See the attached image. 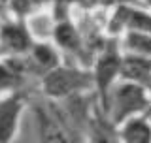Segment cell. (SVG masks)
<instances>
[{
	"mask_svg": "<svg viewBox=\"0 0 151 143\" xmlns=\"http://www.w3.org/2000/svg\"><path fill=\"white\" fill-rule=\"evenodd\" d=\"M121 40L115 36H110L104 40L100 51L96 53L93 64V79H94V96L104 113H108V102L113 85L119 81L121 75V62H123Z\"/></svg>",
	"mask_w": 151,
	"mask_h": 143,
	"instance_id": "6da1fadb",
	"label": "cell"
},
{
	"mask_svg": "<svg viewBox=\"0 0 151 143\" xmlns=\"http://www.w3.org/2000/svg\"><path fill=\"white\" fill-rule=\"evenodd\" d=\"M94 89L93 72L79 66L60 64L59 68L47 72L42 77V90L49 100H70L83 96L85 92Z\"/></svg>",
	"mask_w": 151,
	"mask_h": 143,
	"instance_id": "7a4b0ae2",
	"label": "cell"
},
{
	"mask_svg": "<svg viewBox=\"0 0 151 143\" xmlns=\"http://www.w3.org/2000/svg\"><path fill=\"white\" fill-rule=\"evenodd\" d=\"M151 109V90L129 81H117L110 92L108 113L111 122L119 128L123 122Z\"/></svg>",
	"mask_w": 151,
	"mask_h": 143,
	"instance_id": "3957f363",
	"label": "cell"
},
{
	"mask_svg": "<svg viewBox=\"0 0 151 143\" xmlns=\"http://www.w3.org/2000/svg\"><path fill=\"white\" fill-rule=\"evenodd\" d=\"M34 113L42 143H78L68 117L53 100L49 106H36Z\"/></svg>",
	"mask_w": 151,
	"mask_h": 143,
	"instance_id": "277c9868",
	"label": "cell"
},
{
	"mask_svg": "<svg viewBox=\"0 0 151 143\" xmlns=\"http://www.w3.org/2000/svg\"><path fill=\"white\" fill-rule=\"evenodd\" d=\"M36 40L30 26L23 19L0 23V53L2 56H27Z\"/></svg>",
	"mask_w": 151,
	"mask_h": 143,
	"instance_id": "5b68a950",
	"label": "cell"
},
{
	"mask_svg": "<svg viewBox=\"0 0 151 143\" xmlns=\"http://www.w3.org/2000/svg\"><path fill=\"white\" fill-rule=\"evenodd\" d=\"M25 106L27 94L23 90H15L0 98V143L13 141Z\"/></svg>",
	"mask_w": 151,
	"mask_h": 143,
	"instance_id": "8992f818",
	"label": "cell"
},
{
	"mask_svg": "<svg viewBox=\"0 0 151 143\" xmlns=\"http://www.w3.org/2000/svg\"><path fill=\"white\" fill-rule=\"evenodd\" d=\"M27 74H32L27 56H0V98L21 89Z\"/></svg>",
	"mask_w": 151,
	"mask_h": 143,
	"instance_id": "52a82bcc",
	"label": "cell"
},
{
	"mask_svg": "<svg viewBox=\"0 0 151 143\" xmlns=\"http://www.w3.org/2000/svg\"><path fill=\"white\" fill-rule=\"evenodd\" d=\"M87 143H121L119 128L100 109L98 102L93 106V111L87 119Z\"/></svg>",
	"mask_w": 151,
	"mask_h": 143,
	"instance_id": "ba28073f",
	"label": "cell"
},
{
	"mask_svg": "<svg viewBox=\"0 0 151 143\" xmlns=\"http://www.w3.org/2000/svg\"><path fill=\"white\" fill-rule=\"evenodd\" d=\"M119 81L136 83L151 90V59L136 53H125L121 62Z\"/></svg>",
	"mask_w": 151,
	"mask_h": 143,
	"instance_id": "9c48e42d",
	"label": "cell"
},
{
	"mask_svg": "<svg viewBox=\"0 0 151 143\" xmlns=\"http://www.w3.org/2000/svg\"><path fill=\"white\" fill-rule=\"evenodd\" d=\"M27 60H28V66H30V72L42 75V77L47 72L59 68L63 64V59L57 53V49L53 45L45 44V41H36L32 51L27 55Z\"/></svg>",
	"mask_w": 151,
	"mask_h": 143,
	"instance_id": "30bf717a",
	"label": "cell"
},
{
	"mask_svg": "<svg viewBox=\"0 0 151 143\" xmlns=\"http://www.w3.org/2000/svg\"><path fill=\"white\" fill-rule=\"evenodd\" d=\"M53 38L57 41V45L63 47L66 51H81V36H79L78 28L68 17V11H64L63 17H57L55 25H53Z\"/></svg>",
	"mask_w": 151,
	"mask_h": 143,
	"instance_id": "8fae6325",
	"label": "cell"
},
{
	"mask_svg": "<svg viewBox=\"0 0 151 143\" xmlns=\"http://www.w3.org/2000/svg\"><path fill=\"white\" fill-rule=\"evenodd\" d=\"M121 143H151V121L147 113L136 115L119 126Z\"/></svg>",
	"mask_w": 151,
	"mask_h": 143,
	"instance_id": "7c38bea8",
	"label": "cell"
},
{
	"mask_svg": "<svg viewBox=\"0 0 151 143\" xmlns=\"http://www.w3.org/2000/svg\"><path fill=\"white\" fill-rule=\"evenodd\" d=\"M121 45L127 53H136L151 59V34L142 32H125L121 38Z\"/></svg>",
	"mask_w": 151,
	"mask_h": 143,
	"instance_id": "4fadbf2b",
	"label": "cell"
},
{
	"mask_svg": "<svg viewBox=\"0 0 151 143\" xmlns=\"http://www.w3.org/2000/svg\"><path fill=\"white\" fill-rule=\"evenodd\" d=\"M45 2L47 0H9L8 6L12 9V13L15 15V19L27 21V17L34 15L38 9H42Z\"/></svg>",
	"mask_w": 151,
	"mask_h": 143,
	"instance_id": "5bb4252c",
	"label": "cell"
},
{
	"mask_svg": "<svg viewBox=\"0 0 151 143\" xmlns=\"http://www.w3.org/2000/svg\"><path fill=\"white\" fill-rule=\"evenodd\" d=\"M89 2L93 4V6H100V8H117V6H121V4H129L127 0H89Z\"/></svg>",
	"mask_w": 151,
	"mask_h": 143,
	"instance_id": "9a60e30c",
	"label": "cell"
},
{
	"mask_svg": "<svg viewBox=\"0 0 151 143\" xmlns=\"http://www.w3.org/2000/svg\"><path fill=\"white\" fill-rule=\"evenodd\" d=\"M9 2V0H0V4H8Z\"/></svg>",
	"mask_w": 151,
	"mask_h": 143,
	"instance_id": "2e32d148",
	"label": "cell"
},
{
	"mask_svg": "<svg viewBox=\"0 0 151 143\" xmlns=\"http://www.w3.org/2000/svg\"><path fill=\"white\" fill-rule=\"evenodd\" d=\"M147 117H149V121H151V109H149V111H147Z\"/></svg>",
	"mask_w": 151,
	"mask_h": 143,
	"instance_id": "e0dca14e",
	"label": "cell"
},
{
	"mask_svg": "<svg viewBox=\"0 0 151 143\" xmlns=\"http://www.w3.org/2000/svg\"><path fill=\"white\" fill-rule=\"evenodd\" d=\"M0 56H2V53H0Z\"/></svg>",
	"mask_w": 151,
	"mask_h": 143,
	"instance_id": "ac0fdd59",
	"label": "cell"
}]
</instances>
